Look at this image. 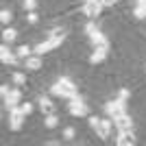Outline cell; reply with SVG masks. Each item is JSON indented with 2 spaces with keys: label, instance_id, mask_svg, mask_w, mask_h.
Here are the masks:
<instances>
[{
  "label": "cell",
  "instance_id": "cell-9",
  "mask_svg": "<svg viewBox=\"0 0 146 146\" xmlns=\"http://www.w3.org/2000/svg\"><path fill=\"white\" fill-rule=\"evenodd\" d=\"M116 127H118V131H133V120H131V116L129 113H122L120 118H116Z\"/></svg>",
  "mask_w": 146,
  "mask_h": 146
},
{
  "label": "cell",
  "instance_id": "cell-13",
  "mask_svg": "<svg viewBox=\"0 0 146 146\" xmlns=\"http://www.w3.org/2000/svg\"><path fill=\"white\" fill-rule=\"evenodd\" d=\"M20 100H22V92L20 90H11V94L5 98V105H7V109H11V107H18Z\"/></svg>",
  "mask_w": 146,
  "mask_h": 146
},
{
  "label": "cell",
  "instance_id": "cell-18",
  "mask_svg": "<svg viewBox=\"0 0 146 146\" xmlns=\"http://www.w3.org/2000/svg\"><path fill=\"white\" fill-rule=\"evenodd\" d=\"M50 39H55L57 44H63V39H66V31H61V29H55L52 33H50Z\"/></svg>",
  "mask_w": 146,
  "mask_h": 146
},
{
  "label": "cell",
  "instance_id": "cell-14",
  "mask_svg": "<svg viewBox=\"0 0 146 146\" xmlns=\"http://www.w3.org/2000/svg\"><path fill=\"white\" fill-rule=\"evenodd\" d=\"M107 52H109V50L94 48V52H92V57H90V63H92V66H98V63H103L105 57H107Z\"/></svg>",
  "mask_w": 146,
  "mask_h": 146
},
{
  "label": "cell",
  "instance_id": "cell-10",
  "mask_svg": "<svg viewBox=\"0 0 146 146\" xmlns=\"http://www.w3.org/2000/svg\"><path fill=\"white\" fill-rule=\"evenodd\" d=\"M0 61H2L5 66H13V63L18 61V55H13L11 50L7 48V44H5V46H0Z\"/></svg>",
  "mask_w": 146,
  "mask_h": 146
},
{
  "label": "cell",
  "instance_id": "cell-4",
  "mask_svg": "<svg viewBox=\"0 0 146 146\" xmlns=\"http://www.w3.org/2000/svg\"><path fill=\"white\" fill-rule=\"evenodd\" d=\"M100 11H103V2H100V0H85V5H83V13H85L90 20L98 18Z\"/></svg>",
  "mask_w": 146,
  "mask_h": 146
},
{
  "label": "cell",
  "instance_id": "cell-5",
  "mask_svg": "<svg viewBox=\"0 0 146 146\" xmlns=\"http://www.w3.org/2000/svg\"><path fill=\"white\" fill-rule=\"evenodd\" d=\"M90 42L94 44V48H103V50H109V39L100 33V31H94V33H90Z\"/></svg>",
  "mask_w": 146,
  "mask_h": 146
},
{
  "label": "cell",
  "instance_id": "cell-25",
  "mask_svg": "<svg viewBox=\"0 0 146 146\" xmlns=\"http://www.w3.org/2000/svg\"><path fill=\"white\" fill-rule=\"evenodd\" d=\"M26 20H29V24H37V22H39V15H37L35 11H29L26 13Z\"/></svg>",
  "mask_w": 146,
  "mask_h": 146
},
{
  "label": "cell",
  "instance_id": "cell-12",
  "mask_svg": "<svg viewBox=\"0 0 146 146\" xmlns=\"http://www.w3.org/2000/svg\"><path fill=\"white\" fill-rule=\"evenodd\" d=\"M24 68H26V70H31V72L39 70V68H42V57L33 52L31 57H26V59H24Z\"/></svg>",
  "mask_w": 146,
  "mask_h": 146
},
{
  "label": "cell",
  "instance_id": "cell-1",
  "mask_svg": "<svg viewBox=\"0 0 146 146\" xmlns=\"http://www.w3.org/2000/svg\"><path fill=\"white\" fill-rule=\"evenodd\" d=\"M50 94L52 96H61V98H74L76 96V85L70 79H59L50 87Z\"/></svg>",
  "mask_w": 146,
  "mask_h": 146
},
{
  "label": "cell",
  "instance_id": "cell-31",
  "mask_svg": "<svg viewBox=\"0 0 146 146\" xmlns=\"http://www.w3.org/2000/svg\"><path fill=\"white\" fill-rule=\"evenodd\" d=\"M100 2H103V7H113L118 0H100Z\"/></svg>",
  "mask_w": 146,
  "mask_h": 146
},
{
  "label": "cell",
  "instance_id": "cell-2",
  "mask_svg": "<svg viewBox=\"0 0 146 146\" xmlns=\"http://www.w3.org/2000/svg\"><path fill=\"white\" fill-rule=\"evenodd\" d=\"M24 113H22V109H20V105L18 107H11L9 109V129L11 131H20L22 129V124H24Z\"/></svg>",
  "mask_w": 146,
  "mask_h": 146
},
{
  "label": "cell",
  "instance_id": "cell-32",
  "mask_svg": "<svg viewBox=\"0 0 146 146\" xmlns=\"http://www.w3.org/2000/svg\"><path fill=\"white\" fill-rule=\"evenodd\" d=\"M137 5H140V7H146V0H137Z\"/></svg>",
  "mask_w": 146,
  "mask_h": 146
},
{
  "label": "cell",
  "instance_id": "cell-11",
  "mask_svg": "<svg viewBox=\"0 0 146 146\" xmlns=\"http://www.w3.org/2000/svg\"><path fill=\"white\" fill-rule=\"evenodd\" d=\"M118 146H133L135 144V135L133 131H120V135H118V140H116Z\"/></svg>",
  "mask_w": 146,
  "mask_h": 146
},
{
  "label": "cell",
  "instance_id": "cell-24",
  "mask_svg": "<svg viewBox=\"0 0 146 146\" xmlns=\"http://www.w3.org/2000/svg\"><path fill=\"white\" fill-rule=\"evenodd\" d=\"M74 135H76V129H74V127H66L63 137H66V140H74Z\"/></svg>",
  "mask_w": 146,
  "mask_h": 146
},
{
  "label": "cell",
  "instance_id": "cell-16",
  "mask_svg": "<svg viewBox=\"0 0 146 146\" xmlns=\"http://www.w3.org/2000/svg\"><path fill=\"white\" fill-rule=\"evenodd\" d=\"M15 37H18V31L9 29V26H7V29L2 31V39H5V44H11V42H15Z\"/></svg>",
  "mask_w": 146,
  "mask_h": 146
},
{
  "label": "cell",
  "instance_id": "cell-3",
  "mask_svg": "<svg viewBox=\"0 0 146 146\" xmlns=\"http://www.w3.org/2000/svg\"><path fill=\"white\" fill-rule=\"evenodd\" d=\"M124 105H127V103H122L120 98H116V100H109V103L105 105V111L109 113V118H113V120H116V118H120L122 113H127Z\"/></svg>",
  "mask_w": 146,
  "mask_h": 146
},
{
  "label": "cell",
  "instance_id": "cell-28",
  "mask_svg": "<svg viewBox=\"0 0 146 146\" xmlns=\"http://www.w3.org/2000/svg\"><path fill=\"white\" fill-rule=\"evenodd\" d=\"M94 31H96V24H94V22H87L85 24V33L90 35V33H94Z\"/></svg>",
  "mask_w": 146,
  "mask_h": 146
},
{
  "label": "cell",
  "instance_id": "cell-26",
  "mask_svg": "<svg viewBox=\"0 0 146 146\" xmlns=\"http://www.w3.org/2000/svg\"><path fill=\"white\" fill-rule=\"evenodd\" d=\"M20 109H22L24 116H29V113H33V105H31V103H22V105H20Z\"/></svg>",
  "mask_w": 146,
  "mask_h": 146
},
{
  "label": "cell",
  "instance_id": "cell-19",
  "mask_svg": "<svg viewBox=\"0 0 146 146\" xmlns=\"http://www.w3.org/2000/svg\"><path fill=\"white\" fill-rule=\"evenodd\" d=\"M57 124H59V118L52 116V113H48V116L44 118V127H46V129H55Z\"/></svg>",
  "mask_w": 146,
  "mask_h": 146
},
{
  "label": "cell",
  "instance_id": "cell-6",
  "mask_svg": "<svg viewBox=\"0 0 146 146\" xmlns=\"http://www.w3.org/2000/svg\"><path fill=\"white\" fill-rule=\"evenodd\" d=\"M55 48H59V44L55 42V39H46V42H39L35 46V48H33V52H35V55H39V57H44L46 55V52H50V50H55Z\"/></svg>",
  "mask_w": 146,
  "mask_h": 146
},
{
  "label": "cell",
  "instance_id": "cell-21",
  "mask_svg": "<svg viewBox=\"0 0 146 146\" xmlns=\"http://www.w3.org/2000/svg\"><path fill=\"white\" fill-rule=\"evenodd\" d=\"M11 20H13V13L9 11V9H2V11H0V22H2V24H9Z\"/></svg>",
  "mask_w": 146,
  "mask_h": 146
},
{
  "label": "cell",
  "instance_id": "cell-8",
  "mask_svg": "<svg viewBox=\"0 0 146 146\" xmlns=\"http://www.w3.org/2000/svg\"><path fill=\"white\" fill-rule=\"evenodd\" d=\"M96 135L100 137V140H107V137H111V120H98L96 124Z\"/></svg>",
  "mask_w": 146,
  "mask_h": 146
},
{
  "label": "cell",
  "instance_id": "cell-20",
  "mask_svg": "<svg viewBox=\"0 0 146 146\" xmlns=\"http://www.w3.org/2000/svg\"><path fill=\"white\" fill-rule=\"evenodd\" d=\"M11 81H13V83H15V85H24V83H26V74L24 72H13V76H11Z\"/></svg>",
  "mask_w": 146,
  "mask_h": 146
},
{
  "label": "cell",
  "instance_id": "cell-27",
  "mask_svg": "<svg viewBox=\"0 0 146 146\" xmlns=\"http://www.w3.org/2000/svg\"><path fill=\"white\" fill-rule=\"evenodd\" d=\"M35 7H37V0H24V9L26 11H35Z\"/></svg>",
  "mask_w": 146,
  "mask_h": 146
},
{
  "label": "cell",
  "instance_id": "cell-29",
  "mask_svg": "<svg viewBox=\"0 0 146 146\" xmlns=\"http://www.w3.org/2000/svg\"><path fill=\"white\" fill-rule=\"evenodd\" d=\"M0 94H2V98H7L9 94H11V90H9L7 85H2V87H0Z\"/></svg>",
  "mask_w": 146,
  "mask_h": 146
},
{
  "label": "cell",
  "instance_id": "cell-7",
  "mask_svg": "<svg viewBox=\"0 0 146 146\" xmlns=\"http://www.w3.org/2000/svg\"><path fill=\"white\" fill-rule=\"evenodd\" d=\"M70 113H72V116H85L87 113V105L83 103V100H81V98H70Z\"/></svg>",
  "mask_w": 146,
  "mask_h": 146
},
{
  "label": "cell",
  "instance_id": "cell-15",
  "mask_svg": "<svg viewBox=\"0 0 146 146\" xmlns=\"http://www.w3.org/2000/svg\"><path fill=\"white\" fill-rule=\"evenodd\" d=\"M39 109H42L44 113L48 116V113H52V111H55V105L50 103L48 98H44V96H42V98H39Z\"/></svg>",
  "mask_w": 146,
  "mask_h": 146
},
{
  "label": "cell",
  "instance_id": "cell-30",
  "mask_svg": "<svg viewBox=\"0 0 146 146\" xmlns=\"http://www.w3.org/2000/svg\"><path fill=\"white\" fill-rule=\"evenodd\" d=\"M98 120H100V118H96V116H92V118H90V127H92V129H96Z\"/></svg>",
  "mask_w": 146,
  "mask_h": 146
},
{
  "label": "cell",
  "instance_id": "cell-23",
  "mask_svg": "<svg viewBox=\"0 0 146 146\" xmlns=\"http://www.w3.org/2000/svg\"><path fill=\"white\" fill-rule=\"evenodd\" d=\"M118 98H120L122 103H127L129 98H131V90H127V87H122V90L118 92Z\"/></svg>",
  "mask_w": 146,
  "mask_h": 146
},
{
  "label": "cell",
  "instance_id": "cell-17",
  "mask_svg": "<svg viewBox=\"0 0 146 146\" xmlns=\"http://www.w3.org/2000/svg\"><path fill=\"white\" fill-rule=\"evenodd\" d=\"M31 52H33V48H31V46H26V44H22V46L15 50L18 59H26V57H31Z\"/></svg>",
  "mask_w": 146,
  "mask_h": 146
},
{
  "label": "cell",
  "instance_id": "cell-22",
  "mask_svg": "<svg viewBox=\"0 0 146 146\" xmlns=\"http://www.w3.org/2000/svg\"><path fill=\"white\" fill-rule=\"evenodd\" d=\"M133 15H135L137 20H144V18H146V7H140V5H137V7L133 9Z\"/></svg>",
  "mask_w": 146,
  "mask_h": 146
}]
</instances>
